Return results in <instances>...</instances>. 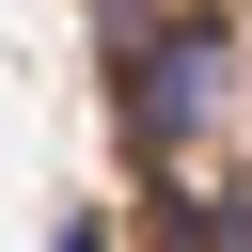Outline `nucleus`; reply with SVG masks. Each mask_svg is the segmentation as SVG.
<instances>
[{"instance_id":"nucleus-1","label":"nucleus","mask_w":252,"mask_h":252,"mask_svg":"<svg viewBox=\"0 0 252 252\" xmlns=\"http://www.w3.org/2000/svg\"><path fill=\"white\" fill-rule=\"evenodd\" d=\"M47 252H110V236H94V220H47Z\"/></svg>"}]
</instances>
